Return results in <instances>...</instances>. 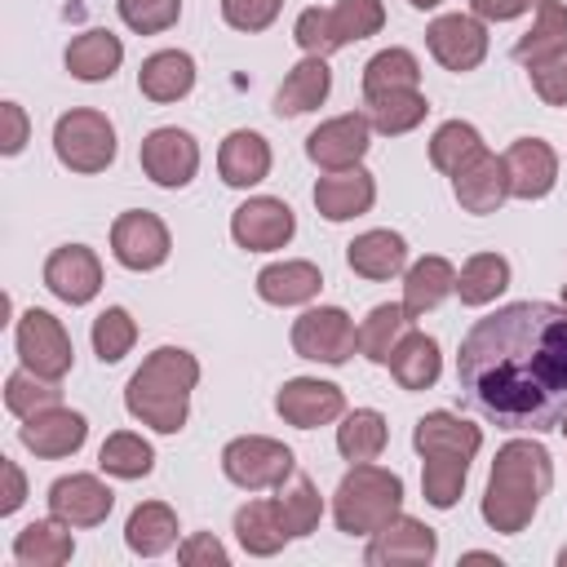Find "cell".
Instances as JSON below:
<instances>
[{
    "label": "cell",
    "mask_w": 567,
    "mask_h": 567,
    "mask_svg": "<svg viewBox=\"0 0 567 567\" xmlns=\"http://www.w3.org/2000/svg\"><path fill=\"white\" fill-rule=\"evenodd\" d=\"M456 385L496 430L549 434L567 421V310L509 301L461 337Z\"/></svg>",
    "instance_id": "cell-1"
},
{
    "label": "cell",
    "mask_w": 567,
    "mask_h": 567,
    "mask_svg": "<svg viewBox=\"0 0 567 567\" xmlns=\"http://www.w3.org/2000/svg\"><path fill=\"white\" fill-rule=\"evenodd\" d=\"M549 487H554V461L536 434L501 443L487 470V487H483V523L501 536L527 532Z\"/></svg>",
    "instance_id": "cell-2"
},
{
    "label": "cell",
    "mask_w": 567,
    "mask_h": 567,
    "mask_svg": "<svg viewBox=\"0 0 567 567\" xmlns=\"http://www.w3.org/2000/svg\"><path fill=\"white\" fill-rule=\"evenodd\" d=\"M199 385V359L182 346H159L124 385V408L155 434H177L190 416V390Z\"/></svg>",
    "instance_id": "cell-3"
},
{
    "label": "cell",
    "mask_w": 567,
    "mask_h": 567,
    "mask_svg": "<svg viewBox=\"0 0 567 567\" xmlns=\"http://www.w3.org/2000/svg\"><path fill=\"white\" fill-rule=\"evenodd\" d=\"M403 514V478L385 465L359 461L341 474L337 492H332V518L337 532L346 536H372L381 532L390 518Z\"/></svg>",
    "instance_id": "cell-4"
},
{
    "label": "cell",
    "mask_w": 567,
    "mask_h": 567,
    "mask_svg": "<svg viewBox=\"0 0 567 567\" xmlns=\"http://www.w3.org/2000/svg\"><path fill=\"white\" fill-rule=\"evenodd\" d=\"M53 155L71 173H106L115 164V124L93 106H75L53 124Z\"/></svg>",
    "instance_id": "cell-5"
},
{
    "label": "cell",
    "mask_w": 567,
    "mask_h": 567,
    "mask_svg": "<svg viewBox=\"0 0 567 567\" xmlns=\"http://www.w3.org/2000/svg\"><path fill=\"white\" fill-rule=\"evenodd\" d=\"M292 470H297L292 447L270 434H239L221 447V474L244 492H270L288 483Z\"/></svg>",
    "instance_id": "cell-6"
},
{
    "label": "cell",
    "mask_w": 567,
    "mask_h": 567,
    "mask_svg": "<svg viewBox=\"0 0 567 567\" xmlns=\"http://www.w3.org/2000/svg\"><path fill=\"white\" fill-rule=\"evenodd\" d=\"M13 346H18V359H22L31 372L49 377V381H62V377L71 372V363H75V346H71L62 319L49 315V310H40V306H31V310L18 315V323H13Z\"/></svg>",
    "instance_id": "cell-7"
},
{
    "label": "cell",
    "mask_w": 567,
    "mask_h": 567,
    "mask_svg": "<svg viewBox=\"0 0 567 567\" xmlns=\"http://www.w3.org/2000/svg\"><path fill=\"white\" fill-rule=\"evenodd\" d=\"M292 350L310 363L341 368L359 350V328L341 306H310L301 319H292Z\"/></svg>",
    "instance_id": "cell-8"
},
{
    "label": "cell",
    "mask_w": 567,
    "mask_h": 567,
    "mask_svg": "<svg viewBox=\"0 0 567 567\" xmlns=\"http://www.w3.org/2000/svg\"><path fill=\"white\" fill-rule=\"evenodd\" d=\"M173 252V239H168V226L146 213V208H128L111 221V257L124 266V270H159Z\"/></svg>",
    "instance_id": "cell-9"
},
{
    "label": "cell",
    "mask_w": 567,
    "mask_h": 567,
    "mask_svg": "<svg viewBox=\"0 0 567 567\" xmlns=\"http://www.w3.org/2000/svg\"><path fill=\"white\" fill-rule=\"evenodd\" d=\"M425 49L443 71H474L487 58V22L478 13H439L425 27Z\"/></svg>",
    "instance_id": "cell-10"
},
{
    "label": "cell",
    "mask_w": 567,
    "mask_h": 567,
    "mask_svg": "<svg viewBox=\"0 0 567 567\" xmlns=\"http://www.w3.org/2000/svg\"><path fill=\"white\" fill-rule=\"evenodd\" d=\"M137 159H142V173L164 186V190H182L190 186V177L199 173V142L186 133V128H151L137 146Z\"/></svg>",
    "instance_id": "cell-11"
},
{
    "label": "cell",
    "mask_w": 567,
    "mask_h": 567,
    "mask_svg": "<svg viewBox=\"0 0 567 567\" xmlns=\"http://www.w3.org/2000/svg\"><path fill=\"white\" fill-rule=\"evenodd\" d=\"M368 146H372V120H368V111L332 115V120H323V124L306 137V155H310V164L323 168V173L363 164Z\"/></svg>",
    "instance_id": "cell-12"
},
{
    "label": "cell",
    "mask_w": 567,
    "mask_h": 567,
    "mask_svg": "<svg viewBox=\"0 0 567 567\" xmlns=\"http://www.w3.org/2000/svg\"><path fill=\"white\" fill-rule=\"evenodd\" d=\"M297 235V217L284 199L275 195H252L230 213V239L244 252H275L288 248V239Z\"/></svg>",
    "instance_id": "cell-13"
},
{
    "label": "cell",
    "mask_w": 567,
    "mask_h": 567,
    "mask_svg": "<svg viewBox=\"0 0 567 567\" xmlns=\"http://www.w3.org/2000/svg\"><path fill=\"white\" fill-rule=\"evenodd\" d=\"M434 554H439L434 527H425L412 514H399L381 532H372L363 563L368 567H425V563H434Z\"/></svg>",
    "instance_id": "cell-14"
},
{
    "label": "cell",
    "mask_w": 567,
    "mask_h": 567,
    "mask_svg": "<svg viewBox=\"0 0 567 567\" xmlns=\"http://www.w3.org/2000/svg\"><path fill=\"white\" fill-rule=\"evenodd\" d=\"M275 412L297 425V430H319V425H332L341 421L346 412V394L341 385L332 381H319V377H292L275 390Z\"/></svg>",
    "instance_id": "cell-15"
},
{
    "label": "cell",
    "mask_w": 567,
    "mask_h": 567,
    "mask_svg": "<svg viewBox=\"0 0 567 567\" xmlns=\"http://www.w3.org/2000/svg\"><path fill=\"white\" fill-rule=\"evenodd\" d=\"M44 288L66 306H89L102 292V261L84 244H62L44 257Z\"/></svg>",
    "instance_id": "cell-16"
},
{
    "label": "cell",
    "mask_w": 567,
    "mask_h": 567,
    "mask_svg": "<svg viewBox=\"0 0 567 567\" xmlns=\"http://www.w3.org/2000/svg\"><path fill=\"white\" fill-rule=\"evenodd\" d=\"M84 439H89L84 412H71L62 403L44 408V412H35V416H27L18 425V443L27 452H35L40 461H66V456H75L84 447Z\"/></svg>",
    "instance_id": "cell-17"
},
{
    "label": "cell",
    "mask_w": 567,
    "mask_h": 567,
    "mask_svg": "<svg viewBox=\"0 0 567 567\" xmlns=\"http://www.w3.org/2000/svg\"><path fill=\"white\" fill-rule=\"evenodd\" d=\"M501 159L514 199H545L558 182V151L545 137H514Z\"/></svg>",
    "instance_id": "cell-18"
},
{
    "label": "cell",
    "mask_w": 567,
    "mask_h": 567,
    "mask_svg": "<svg viewBox=\"0 0 567 567\" xmlns=\"http://www.w3.org/2000/svg\"><path fill=\"white\" fill-rule=\"evenodd\" d=\"M115 509V492L97 474H62L49 487V514L66 527H97Z\"/></svg>",
    "instance_id": "cell-19"
},
{
    "label": "cell",
    "mask_w": 567,
    "mask_h": 567,
    "mask_svg": "<svg viewBox=\"0 0 567 567\" xmlns=\"http://www.w3.org/2000/svg\"><path fill=\"white\" fill-rule=\"evenodd\" d=\"M315 208L319 217L328 221H350V217H363L372 204H377V177L354 164V168H337V173H323L315 182Z\"/></svg>",
    "instance_id": "cell-20"
},
{
    "label": "cell",
    "mask_w": 567,
    "mask_h": 567,
    "mask_svg": "<svg viewBox=\"0 0 567 567\" xmlns=\"http://www.w3.org/2000/svg\"><path fill=\"white\" fill-rule=\"evenodd\" d=\"M412 447H416V456H465V461H474L478 447H483V430L474 421L439 408V412L416 416Z\"/></svg>",
    "instance_id": "cell-21"
},
{
    "label": "cell",
    "mask_w": 567,
    "mask_h": 567,
    "mask_svg": "<svg viewBox=\"0 0 567 567\" xmlns=\"http://www.w3.org/2000/svg\"><path fill=\"white\" fill-rule=\"evenodd\" d=\"M195 89V58L186 49H159L137 66V93L155 106L182 102Z\"/></svg>",
    "instance_id": "cell-22"
},
{
    "label": "cell",
    "mask_w": 567,
    "mask_h": 567,
    "mask_svg": "<svg viewBox=\"0 0 567 567\" xmlns=\"http://www.w3.org/2000/svg\"><path fill=\"white\" fill-rule=\"evenodd\" d=\"M217 173L235 190H248V186L266 182L270 177V142L261 133H252V128L226 133L221 146H217Z\"/></svg>",
    "instance_id": "cell-23"
},
{
    "label": "cell",
    "mask_w": 567,
    "mask_h": 567,
    "mask_svg": "<svg viewBox=\"0 0 567 567\" xmlns=\"http://www.w3.org/2000/svg\"><path fill=\"white\" fill-rule=\"evenodd\" d=\"M346 266L372 284L394 279L408 270V239L399 230H363L346 244Z\"/></svg>",
    "instance_id": "cell-24"
},
{
    "label": "cell",
    "mask_w": 567,
    "mask_h": 567,
    "mask_svg": "<svg viewBox=\"0 0 567 567\" xmlns=\"http://www.w3.org/2000/svg\"><path fill=\"white\" fill-rule=\"evenodd\" d=\"M452 195L465 213H496L505 199H509V182H505V159L483 151L474 164H465L456 177H452Z\"/></svg>",
    "instance_id": "cell-25"
},
{
    "label": "cell",
    "mask_w": 567,
    "mask_h": 567,
    "mask_svg": "<svg viewBox=\"0 0 567 567\" xmlns=\"http://www.w3.org/2000/svg\"><path fill=\"white\" fill-rule=\"evenodd\" d=\"M323 288V270L315 261H270L257 270V297L266 306H310Z\"/></svg>",
    "instance_id": "cell-26"
},
{
    "label": "cell",
    "mask_w": 567,
    "mask_h": 567,
    "mask_svg": "<svg viewBox=\"0 0 567 567\" xmlns=\"http://www.w3.org/2000/svg\"><path fill=\"white\" fill-rule=\"evenodd\" d=\"M328 93H332V71H328V58H301L288 75H284V84H279V93H275V115L279 120H297V115H306V111H319L323 102H328Z\"/></svg>",
    "instance_id": "cell-27"
},
{
    "label": "cell",
    "mask_w": 567,
    "mask_h": 567,
    "mask_svg": "<svg viewBox=\"0 0 567 567\" xmlns=\"http://www.w3.org/2000/svg\"><path fill=\"white\" fill-rule=\"evenodd\" d=\"M452 292H456V266L439 252H430V257H421L403 270V310L412 319L439 310L443 297H452Z\"/></svg>",
    "instance_id": "cell-28"
},
{
    "label": "cell",
    "mask_w": 567,
    "mask_h": 567,
    "mask_svg": "<svg viewBox=\"0 0 567 567\" xmlns=\"http://www.w3.org/2000/svg\"><path fill=\"white\" fill-rule=\"evenodd\" d=\"M62 62H66V71H71L75 80L102 84V80H111V75L120 71L124 44H120V35H111L106 27H93V31H80V35L66 44Z\"/></svg>",
    "instance_id": "cell-29"
},
{
    "label": "cell",
    "mask_w": 567,
    "mask_h": 567,
    "mask_svg": "<svg viewBox=\"0 0 567 567\" xmlns=\"http://www.w3.org/2000/svg\"><path fill=\"white\" fill-rule=\"evenodd\" d=\"M75 554V536L62 518H35L13 536V558L22 567H62Z\"/></svg>",
    "instance_id": "cell-30"
},
{
    "label": "cell",
    "mask_w": 567,
    "mask_h": 567,
    "mask_svg": "<svg viewBox=\"0 0 567 567\" xmlns=\"http://www.w3.org/2000/svg\"><path fill=\"white\" fill-rule=\"evenodd\" d=\"M124 545L137 554V558H159L177 545V514L173 505L164 501H142L133 505L128 523H124Z\"/></svg>",
    "instance_id": "cell-31"
},
{
    "label": "cell",
    "mask_w": 567,
    "mask_h": 567,
    "mask_svg": "<svg viewBox=\"0 0 567 567\" xmlns=\"http://www.w3.org/2000/svg\"><path fill=\"white\" fill-rule=\"evenodd\" d=\"M235 540H239L244 554L270 558V554H279L292 536H288V527H284L275 501H248V505L235 509Z\"/></svg>",
    "instance_id": "cell-32"
},
{
    "label": "cell",
    "mask_w": 567,
    "mask_h": 567,
    "mask_svg": "<svg viewBox=\"0 0 567 567\" xmlns=\"http://www.w3.org/2000/svg\"><path fill=\"white\" fill-rule=\"evenodd\" d=\"M532 9H536V18L514 44V62H523V66H536V62L567 49V4L563 0H536Z\"/></svg>",
    "instance_id": "cell-33"
},
{
    "label": "cell",
    "mask_w": 567,
    "mask_h": 567,
    "mask_svg": "<svg viewBox=\"0 0 567 567\" xmlns=\"http://www.w3.org/2000/svg\"><path fill=\"white\" fill-rule=\"evenodd\" d=\"M385 368H390V377L399 381V390H430V385L439 381V372H443L439 341L412 328V332L394 346V354H390Z\"/></svg>",
    "instance_id": "cell-34"
},
{
    "label": "cell",
    "mask_w": 567,
    "mask_h": 567,
    "mask_svg": "<svg viewBox=\"0 0 567 567\" xmlns=\"http://www.w3.org/2000/svg\"><path fill=\"white\" fill-rule=\"evenodd\" d=\"M412 332V315L403 310V301H381V306H372L368 310V319L359 323V354L368 359V363H390V354H394V346L403 341Z\"/></svg>",
    "instance_id": "cell-35"
},
{
    "label": "cell",
    "mask_w": 567,
    "mask_h": 567,
    "mask_svg": "<svg viewBox=\"0 0 567 567\" xmlns=\"http://www.w3.org/2000/svg\"><path fill=\"white\" fill-rule=\"evenodd\" d=\"M390 443V425L377 408H354V412H341V425H337V452L341 461L359 465V461H377Z\"/></svg>",
    "instance_id": "cell-36"
},
{
    "label": "cell",
    "mask_w": 567,
    "mask_h": 567,
    "mask_svg": "<svg viewBox=\"0 0 567 567\" xmlns=\"http://www.w3.org/2000/svg\"><path fill=\"white\" fill-rule=\"evenodd\" d=\"M394 89H421V62L412 49H399V44H390L363 62V102L394 93Z\"/></svg>",
    "instance_id": "cell-37"
},
{
    "label": "cell",
    "mask_w": 567,
    "mask_h": 567,
    "mask_svg": "<svg viewBox=\"0 0 567 567\" xmlns=\"http://www.w3.org/2000/svg\"><path fill=\"white\" fill-rule=\"evenodd\" d=\"M425 111H430V102L421 89H394V93L368 97V120H372V133H381V137L412 133L425 120Z\"/></svg>",
    "instance_id": "cell-38"
},
{
    "label": "cell",
    "mask_w": 567,
    "mask_h": 567,
    "mask_svg": "<svg viewBox=\"0 0 567 567\" xmlns=\"http://www.w3.org/2000/svg\"><path fill=\"white\" fill-rule=\"evenodd\" d=\"M509 288V261L501 252H474L456 275L461 306H492Z\"/></svg>",
    "instance_id": "cell-39"
},
{
    "label": "cell",
    "mask_w": 567,
    "mask_h": 567,
    "mask_svg": "<svg viewBox=\"0 0 567 567\" xmlns=\"http://www.w3.org/2000/svg\"><path fill=\"white\" fill-rule=\"evenodd\" d=\"M97 465H102V474L133 483V478H146L155 470V447L142 434H133V430H115V434L102 439Z\"/></svg>",
    "instance_id": "cell-40"
},
{
    "label": "cell",
    "mask_w": 567,
    "mask_h": 567,
    "mask_svg": "<svg viewBox=\"0 0 567 567\" xmlns=\"http://www.w3.org/2000/svg\"><path fill=\"white\" fill-rule=\"evenodd\" d=\"M483 151H487V146H483V133H478L474 124H465V120H447V124H439L434 137H430V164H434L439 173H447V177H456V173H461L465 164H474Z\"/></svg>",
    "instance_id": "cell-41"
},
{
    "label": "cell",
    "mask_w": 567,
    "mask_h": 567,
    "mask_svg": "<svg viewBox=\"0 0 567 567\" xmlns=\"http://www.w3.org/2000/svg\"><path fill=\"white\" fill-rule=\"evenodd\" d=\"M275 492H279L275 505H279V518H284L288 536H310V532L319 527V518H323V496H319L315 478L292 470V478L279 483Z\"/></svg>",
    "instance_id": "cell-42"
},
{
    "label": "cell",
    "mask_w": 567,
    "mask_h": 567,
    "mask_svg": "<svg viewBox=\"0 0 567 567\" xmlns=\"http://www.w3.org/2000/svg\"><path fill=\"white\" fill-rule=\"evenodd\" d=\"M58 403H62V381H49V377L31 372L27 363L18 372H9V381H4V408L18 421H27V416H35L44 408H58Z\"/></svg>",
    "instance_id": "cell-43"
},
{
    "label": "cell",
    "mask_w": 567,
    "mask_h": 567,
    "mask_svg": "<svg viewBox=\"0 0 567 567\" xmlns=\"http://www.w3.org/2000/svg\"><path fill=\"white\" fill-rule=\"evenodd\" d=\"M470 461L465 456H421V496L434 509H452L465 492Z\"/></svg>",
    "instance_id": "cell-44"
},
{
    "label": "cell",
    "mask_w": 567,
    "mask_h": 567,
    "mask_svg": "<svg viewBox=\"0 0 567 567\" xmlns=\"http://www.w3.org/2000/svg\"><path fill=\"white\" fill-rule=\"evenodd\" d=\"M385 27V4L381 0H337L328 9V31H332V44L346 49L354 40H368Z\"/></svg>",
    "instance_id": "cell-45"
},
{
    "label": "cell",
    "mask_w": 567,
    "mask_h": 567,
    "mask_svg": "<svg viewBox=\"0 0 567 567\" xmlns=\"http://www.w3.org/2000/svg\"><path fill=\"white\" fill-rule=\"evenodd\" d=\"M137 341V319L124 310V306H106L97 319H93V354L102 363H120Z\"/></svg>",
    "instance_id": "cell-46"
},
{
    "label": "cell",
    "mask_w": 567,
    "mask_h": 567,
    "mask_svg": "<svg viewBox=\"0 0 567 567\" xmlns=\"http://www.w3.org/2000/svg\"><path fill=\"white\" fill-rule=\"evenodd\" d=\"M115 9H120V22L137 35H159L182 18V0H115Z\"/></svg>",
    "instance_id": "cell-47"
},
{
    "label": "cell",
    "mask_w": 567,
    "mask_h": 567,
    "mask_svg": "<svg viewBox=\"0 0 567 567\" xmlns=\"http://www.w3.org/2000/svg\"><path fill=\"white\" fill-rule=\"evenodd\" d=\"M279 9H284V0H221L226 27H235V31H244V35L266 31V27L279 18Z\"/></svg>",
    "instance_id": "cell-48"
},
{
    "label": "cell",
    "mask_w": 567,
    "mask_h": 567,
    "mask_svg": "<svg viewBox=\"0 0 567 567\" xmlns=\"http://www.w3.org/2000/svg\"><path fill=\"white\" fill-rule=\"evenodd\" d=\"M292 40H297V49L310 53V58H328V53H337L332 31H328V9H319V4L301 9V13H297V27H292Z\"/></svg>",
    "instance_id": "cell-49"
},
{
    "label": "cell",
    "mask_w": 567,
    "mask_h": 567,
    "mask_svg": "<svg viewBox=\"0 0 567 567\" xmlns=\"http://www.w3.org/2000/svg\"><path fill=\"white\" fill-rule=\"evenodd\" d=\"M527 75H532V89H536V97L545 106H567V49L545 58V62H536V66H527Z\"/></svg>",
    "instance_id": "cell-50"
},
{
    "label": "cell",
    "mask_w": 567,
    "mask_h": 567,
    "mask_svg": "<svg viewBox=\"0 0 567 567\" xmlns=\"http://www.w3.org/2000/svg\"><path fill=\"white\" fill-rule=\"evenodd\" d=\"M177 563H186V567H226L230 554H226V545L213 532H190L177 545Z\"/></svg>",
    "instance_id": "cell-51"
},
{
    "label": "cell",
    "mask_w": 567,
    "mask_h": 567,
    "mask_svg": "<svg viewBox=\"0 0 567 567\" xmlns=\"http://www.w3.org/2000/svg\"><path fill=\"white\" fill-rule=\"evenodd\" d=\"M0 115H4V137H0V151H4V155H18V151L27 146V137H31L27 111H22L18 102H4V106H0Z\"/></svg>",
    "instance_id": "cell-52"
},
{
    "label": "cell",
    "mask_w": 567,
    "mask_h": 567,
    "mask_svg": "<svg viewBox=\"0 0 567 567\" xmlns=\"http://www.w3.org/2000/svg\"><path fill=\"white\" fill-rule=\"evenodd\" d=\"M536 0H470V9L483 18V22H514L532 9Z\"/></svg>",
    "instance_id": "cell-53"
},
{
    "label": "cell",
    "mask_w": 567,
    "mask_h": 567,
    "mask_svg": "<svg viewBox=\"0 0 567 567\" xmlns=\"http://www.w3.org/2000/svg\"><path fill=\"white\" fill-rule=\"evenodd\" d=\"M0 474H4V501H0V514H13L22 501H27V478L18 470V461L0 456Z\"/></svg>",
    "instance_id": "cell-54"
},
{
    "label": "cell",
    "mask_w": 567,
    "mask_h": 567,
    "mask_svg": "<svg viewBox=\"0 0 567 567\" xmlns=\"http://www.w3.org/2000/svg\"><path fill=\"white\" fill-rule=\"evenodd\" d=\"M408 4H412V9H421V13H425V9H439V4H443V0H408Z\"/></svg>",
    "instance_id": "cell-55"
},
{
    "label": "cell",
    "mask_w": 567,
    "mask_h": 567,
    "mask_svg": "<svg viewBox=\"0 0 567 567\" xmlns=\"http://www.w3.org/2000/svg\"><path fill=\"white\" fill-rule=\"evenodd\" d=\"M558 567H567V549H558Z\"/></svg>",
    "instance_id": "cell-56"
},
{
    "label": "cell",
    "mask_w": 567,
    "mask_h": 567,
    "mask_svg": "<svg viewBox=\"0 0 567 567\" xmlns=\"http://www.w3.org/2000/svg\"><path fill=\"white\" fill-rule=\"evenodd\" d=\"M563 310H567V284H563Z\"/></svg>",
    "instance_id": "cell-57"
},
{
    "label": "cell",
    "mask_w": 567,
    "mask_h": 567,
    "mask_svg": "<svg viewBox=\"0 0 567 567\" xmlns=\"http://www.w3.org/2000/svg\"><path fill=\"white\" fill-rule=\"evenodd\" d=\"M563 434H567V421H563Z\"/></svg>",
    "instance_id": "cell-58"
}]
</instances>
